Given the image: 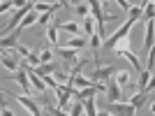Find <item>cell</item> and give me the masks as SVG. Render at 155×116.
Segmentation results:
<instances>
[{"label":"cell","instance_id":"obj_1","mask_svg":"<svg viewBox=\"0 0 155 116\" xmlns=\"http://www.w3.org/2000/svg\"><path fill=\"white\" fill-rule=\"evenodd\" d=\"M137 21H139V19H134V16H130V19L125 21V23H123L120 28H118V30L114 32V35H109V37H107V42H102V46H104V49H114V46H116L118 42H120V39L130 37V30H132V26H134Z\"/></svg>","mask_w":155,"mask_h":116},{"label":"cell","instance_id":"obj_2","mask_svg":"<svg viewBox=\"0 0 155 116\" xmlns=\"http://www.w3.org/2000/svg\"><path fill=\"white\" fill-rule=\"evenodd\" d=\"M56 93H58V102H56V107H58L60 111H65L67 107H70V100L74 97L77 88H72V86H56Z\"/></svg>","mask_w":155,"mask_h":116},{"label":"cell","instance_id":"obj_3","mask_svg":"<svg viewBox=\"0 0 155 116\" xmlns=\"http://www.w3.org/2000/svg\"><path fill=\"white\" fill-rule=\"evenodd\" d=\"M114 74H116V67H114V65L95 67V70L91 72V81H93V84H102V81H109V79H114Z\"/></svg>","mask_w":155,"mask_h":116},{"label":"cell","instance_id":"obj_4","mask_svg":"<svg viewBox=\"0 0 155 116\" xmlns=\"http://www.w3.org/2000/svg\"><path fill=\"white\" fill-rule=\"evenodd\" d=\"M107 111L111 116H137V111L127 102H109L107 104Z\"/></svg>","mask_w":155,"mask_h":116},{"label":"cell","instance_id":"obj_5","mask_svg":"<svg viewBox=\"0 0 155 116\" xmlns=\"http://www.w3.org/2000/svg\"><path fill=\"white\" fill-rule=\"evenodd\" d=\"M14 79H16V84H19L21 90H23L21 95H28V97H30V95H32V86H30V79H28L26 70H23V67H19V70L14 72Z\"/></svg>","mask_w":155,"mask_h":116},{"label":"cell","instance_id":"obj_6","mask_svg":"<svg viewBox=\"0 0 155 116\" xmlns=\"http://www.w3.org/2000/svg\"><path fill=\"white\" fill-rule=\"evenodd\" d=\"M14 97H16V102H19V104H23V107H26L30 116H42V109H39V104L35 102L32 97H28V95H16V93H14Z\"/></svg>","mask_w":155,"mask_h":116},{"label":"cell","instance_id":"obj_7","mask_svg":"<svg viewBox=\"0 0 155 116\" xmlns=\"http://www.w3.org/2000/svg\"><path fill=\"white\" fill-rule=\"evenodd\" d=\"M104 93H107V97H109V102H123V90H120V86H118V84H114V79L107 81Z\"/></svg>","mask_w":155,"mask_h":116},{"label":"cell","instance_id":"obj_8","mask_svg":"<svg viewBox=\"0 0 155 116\" xmlns=\"http://www.w3.org/2000/svg\"><path fill=\"white\" fill-rule=\"evenodd\" d=\"M114 51H116L120 58H127V60H130V65H132V67H134L137 72H141V70H143V67H141V60H139V56H137V53L132 51V49H114Z\"/></svg>","mask_w":155,"mask_h":116},{"label":"cell","instance_id":"obj_9","mask_svg":"<svg viewBox=\"0 0 155 116\" xmlns=\"http://www.w3.org/2000/svg\"><path fill=\"white\" fill-rule=\"evenodd\" d=\"M153 42H155V23L146 21V37H143V51L153 53Z\"/></svg>","mask_w":155,"mask_h":116},{"label":"cell","instance_id":"obj_10","mask_svg":"<svg viewBox=\"0 0 155 116\" xmlns=\"http://www.w3.org/2000/svg\"><path fill=\"white\" fill-rule=\"evenodd\" d=\"M37 16H39V14L35 12V9H30V12H28L26 16H23V21H21L19 26H16V30H14V32H16V35H21V32L26 30L28 26H32V23H37Z\"/></svg>","mask_w":155,"mask_h":116},{"label":"cell","instance_id":"obj_11","mask_svg":"<svg viewBox=\"0 0 155 116\" xmlns=\"http://www.w3.org/2000/svg\"><path fill=\"white\" fill-rule=\"evenodd\" d=\"M53 51H56L60 58H63V63H65V65L77 63V51H72V49H63V46H56Z\"/></svg>","mask_w":155,"mask_h":116},{"label":"cell","instance_id":"obj_12","mask_svg":"<svg viewBox=\"0 0 155 116\" xmlns=\"http://www.w3.org/2000/svg\"><path fill=\"white\" fill-rule=\"evenodd\" d=\"M58 32L63 30V32H70V35H74V37H79V32H81V28H79V23L77 21H65V23H58Z\"/></svg>","mask_w":155,"mask_h":116},{"label":"cell","instance_id":"obj_13","mask_svg":"<svg viewBox=\"0 0 155 116\" xmlns=\"http://www.w3.org/2000/svg\"><path fill=\"white\" fill-rule=\"evenodd\" d=\"M79 28H84V37H86V39L91 37V35H95V32H97V23L93 21V16H91V14H88V16L84 19V23H81Z\"/></svg>","mask_w":155,"mask_h":116},{"label":"cell","instance_id":"obj_14","mask_svg":"<svg viewBox=\"0 0 155 116\" xmlns=\"http://www.w3.org/2000/svg\"><path fill=\"white\" fill-rule=\"evenodd\" d=\"M86 44H88V39H86L84 35H79V37H70V39H67V46H70L72 51H79V49H84Z\"/></svg>","mask_w":155,"mask_h":116},{"label":"cell","instance_id":"obj_15","mask_svg":"<svg viewBox=\"0 0 155 116\" xmlns=\"http://www.w3.org/2000/svg\"><path fill=\"white\" fill-rule=\"evenodd\" d=\"M46 39H49V44H51L53 49L58 46V28H56V26H49V28H46Z\"/></svg>","mask_w":155,"mask_h":116},{"label":"cell","instance_id":"obj_16","mask_svg":"<svg viewBox=\"0 0 155 116\" xmlns=\"http://www.w3.org/2000/svg\"><path fill=\"white\" fill-rule=\"evenodd\" d=\"M88 44H91V49L93 51H97V49H102V35H91V37H88Z\"/></svg>","mask_w":155,"mask_h":116},{"label":"cell","instance_id":"obj_17","mask_svg":"<svg viewBox=\"0 0 155 116\" xmlns=\"http://www.w3.org/2000/svg\"><path fill=\"white\" fill-rule=\"evenodd\" d=\"M74 12L79 14V16H88V14H91V9H88V2H77V5H74Z\"/></svg>","mask_w":155,"mask_h":116},{"label":"cell","instance_id":"obj_18","mask_svg":"<svg viewBox=\"0 0 155 116\" xmlns=\"http://www.w3.org/2000/svg\"><path fill=\"white\" fill-rule=\"evenodd\" d=\"M53 60V51L51 49H44V51L39 53V65H46V63H51Z\"/></svg>","mask_w":155,"mask_h":116},{"label":"cell","instance_id":"obj_19","mask_svg":"<svg viewBox=\"0 0 155 116\" xmlns=\"http://www.w3.org/2000/svg\"><path fill=\"white\" fill-rule=\"evenodd\" d=\"M70 116H84V104H81V102H72Z\"/></svg>","mask_w":155,"mask_h":116},{"label":"cell","instance_id":"obj_20","mask_svg":"<svg viewBox=\"0 0 155 116\" xmlns=\"http://www.w3.org/2000/svg\"><path fill=\"white\" fill-rule=\"evenodd\" d=\"M14 53H21V56H23V58H28V56H30V49H28V46H23V44H16V46H14Z\"/></svg>","mask_w":155,"mask_h":116},{"label":"cell","instance_id":"obj_21","mask_svg":"<svg viewBox=\"0 0 155 116\" xmlns=\"http://www.w3.org/2000/svg\"><path fill=\"white\" fill-rule=\"evenodd\" d=\"M51 16H53L51 12H49V14H39V16H37V23H39V26H49V21H51Z\"/></svg>","mask_w":155,"mask_h":116},{"label":"cell","instance_id":"obj_22","mask_svg":"<svg viewBox=\"0 0 155 116\" xmlns=\"http://www.w3.org/2000/svg\"><path fill=\"white\" fill-rule=\"evenodd\" d=\"M16 5V2H9V0H5V2H0V14H5V12H9L12 7Z\"/></svg>","mask_w":155,"mask_h":116},{"label":"cell","instance_id":"obj_23","mask_svg":"<svg viewBox=\"0 0 155 116\" xmlns=\"http://www.w3.org/2000/svg\"><path fill=\"white\" fill-rule=\"evenodd\" d=\"M118 7H123L125 12L130 14V9H132V2H125V0H118Z\"/></svg>","mask_w":155,"mask_h":116},{"label":"cell","instance_id":"obj_24","mask_svg":"<svg viewBox=\"0 0 155 116\" xmlns=\"http://www.w3.org/2000/svg\"><path fill=\"white\" fill-rule=\"evenodd\" d=\"M0 116H14L12 109H7V107H2V111H0Z\"/></svg>","mask_w":155,"mask_h":116},{"label":"cell","instance_id":"obj_25","mask_svg":"<svg viewBox=\"0 0 155 116\" xmlns=\"http://www.w3.org/2000/svg\"><path fill=\"white\" fill-rule=\"evenodd\" d=\"M97 116H111V114H109L107 109H100V111H97Z\"/></svg>","mask_w":155,"mask_h":116},{"label":"cell","instance_id":"obj_26","mask_svg":"<svg viewBox=\"0 0 155 116\" xmlns=\"http://www.w3.org/2000/svg\"><path fill=\"white\" fill-rule=\"evenodd\" d=\"M0 107H5V100H2V90H0Z\"/></svg>","mask_w":155,"mask_h":116},{"label":"cell","instance_id":"obj_27","mask_svg":"<svg viewBox=\"0 0 155 116\" xmlns=\"http://www.w3.org/2000/svg\"><path fill=\"white\" fill-rule=\"evenodd\" d=\"M0 56H2V53H0Z\"/></svg>","mask_w":155,"mask_h":116}]
</instances>
